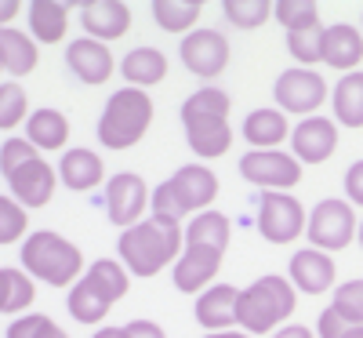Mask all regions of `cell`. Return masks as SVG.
<instances>
[{
	"mask_svg": "<svg viewBox=\"0 0 363 338\" xmlns=\"http://www.w3.org/2000/svg\"><path fill=\"white\" fill-rule=\"evenodd\" d=\"M120 262L135 276H157L164 269H174V262L186 251V233L174 222L145 219L120 233Z\"/></svg>",
	"mask_w": 363,
	"mask_h": 338,
	"instance_id": "cell-1",
	"label": "cell"
},
{
	"mask_svg": "<svg viewBox=\"0 0 363 338\" xmlns=\"http://www.w3.org/2000/svg\"><path fill=\"white\" fill-rule=\"evenodd\" d=\"M22 269L48 288H73L84 280V251L55 229H37L22 240Z\"/></svg>",
	"mask_w": 363,
	"mask_h": 338,
	"instance_id": "cell-2",
	"label": "cell"
},
{
	"mask_svg": "<svg viewBox=\"0 0 363 338\" xmlns=\"http://www.w3.org/2000/svg\"><path fill=\"white\" fill-rule=\"evenodd\" d=\"M298 310V291L287 276H258L251 288L240 291V305H236V327H244L247 334H269L280 331V324H287Z\"/></svg>",
	"mask_w": 363,
	"mask_h": 338,
	"instance_id": "cell-3",
	"label": "cell"
},
{
	"mask_svg": "<svg viewBox=\"0 0 363 338\" xmlns=\"http://www.w3.org/2000/svg\"><path fill=\"white\" fill-rule=\"evenodd\" d=\"M153 95L142 87H120L109 95L102 116H99V142L106 149L124 153L131 146H138L149 135V124H153Z\"/></svg>",
	"mask_w": 363,
	"mask_h": 338,
	"instance_id": "cell-4",
	"label": "cell"
},
{
	"mask_svg": "<svg viewBox=\"0 0 363 338\" xmlns=\"http://www.w3.org/2000/svg\"><path fill=\"white\" fill-rule=\"evenodd\" d=\"M356 233H359V222H356V207L349 200L327 197V200H320L309 211L306 236H309V244H313L316 251L335 255V251L349 248V244L356 240Z\"/></svg>",
	"mask_w": 363,
	"mask_h": 338,
	"instance_id": "cell-5",
	"label": "cell"
},
{
	"mask_svg": "<svg viewBox=\"0 0 363 338\" xmlns=\"http://www.w3.org/2000/svg\"><path fill=\"white\" fill-rule=\"evenodd\" d=\"M240 175L265 193H291L301 182V164L284 149H251L240 157Z\"/></svg>",
	"mask_w": 363,
	"mask_h": 338,
	"instance_id": "cell-6",
	"label": "cell"
},
{
	"mask_svg": "<svg viewBox=\"0 0 363 338\" xmlns=\"http://www.w3.org/2000/svg\"><path fill=\"white\" fill-rule=\"evenodd\" d=\"M272 95H277V109L284 113H294V116H316V109L327 102V80L316 73V70H284L277 77V87H272Z\"/></svg>",
	"mask_w": 363,
	"mask_h": 338,
	"instance_id": "cell-7",
	"label": "cell"
},
{
	"mask_svg": "<svg viewBox=\"0 0 363 338\" xmlns=\"http://www.w3.org/2000/svg\"><path fill=\"white\" fill-rule=\"evenodd\" d=\"M309 219L306 207H301L298 197L291 193H262L258 200V233L269 244H291L306 233Z\"/></svg>",
	"mask_w": 363,
	"mask_h": 338,
	"instance_id": "cell-8",
	"label": "cell"
},
{
	"mask_svg": "<svg viewBox=\"0 0 363 338\" xmlns=\"http://www.w3.org/2000/svg\"><path fill=\"white\" fill-rule=\"evenodd\" d=\"M106 211L109 222L120 229H131L149 219V186L135 171H116L106 182Z\"/></svg>",
	"mask_w": 363,
	"mask_h": 338,
	"instance_id": "cell-9",
	"label": "cell"
},
{
	"mask_svg": "<svg viewBox=\"0 0 363 338\" xmlns=\"http://www.w3.org/2000/svg\"><path fill=\"white\" fill-rule=\"evenodd\" d=\"M178 55H182V66H186L193 77L200 80H215L225 73L229 66V40L225 33H218V29H193L189 37H182L178 44Z\"/></svg>",
	"mask_w": 363,
	"mask_h": 338,
	"instance_id": "cell-10",
	"label": "cell"
},
{
	"mask_svg": "<svg viewBox=\"0 0 363 338\" xmlns=\"http://www.w3.org/2000/svg\"><path fill=\"white\" fill-rule=\"evenodd\" d=\"M218 269H222V251L200 248V244H186V251L174 262L171 276H174V288L182 295H203L207 288H215Z\"/></svg>",
	"mask_w": 363,
	"mask_h": 338,
	"instance_id": "cell-11",
	"label": "cell"
},
{
	"mask_svg": "<svg viewBox=\"0 0 363 338\" xmlns=\"http://www.w3.org/2000/svg\"><path fill=\"white\" fill-rule=\"evenodd\" d=\"M338 149V124L327 116H306L291 131V153L298 164H323Z\"/></svg>",
	"mask_w": 363,
	"mask_h": 338,
	"instance_id": "cell-12",
	"label": "cell"
},
{
	"mask_svg": "<svg viewBox=\"0 0 363 338\" xmlns=\"http://www.w3.org/2000/svg\"><path fill=\"white\" fill-rule=\"evenodd\" d=\"M66 66H69V73H73L77 80H84V84H91V87L106 84V80L120 70L116 58H113V51H109V44H102V40H95V37H77V40H69V48H66Z\"/></svg>",
	"mask_w": 363,
	"mask_h": 338,
	"instance_id": "cell-13",
	"label": "cell"
},
{
	"mask_svg": "<svg viewBox=\"0 0 363 338\" xmlns=\"http://www.w3.org/2000/svg\"><path fill=\"white\" fill-rule=\"evenodd\" d=\"M11 197L26 207V211H40L51 204L55 190H58V168H51L44 157H37L33 164H26L22 171H15L8 178Z\"/></svg>",
	"mask_w": 363,
	"mask_h": 338,
	"instance_id": "cell-14",
	"label": "cell"
},
{
	"mask_svg": "<svg viewBox=\"0 0 363 338\" xmlns=\"http://www.w3.org/2000/svg\"><path fill=\"white\" fill-rule=\"evenodd\" d=\"M167 182H171L178 204L186 207V214L189 211L200 214L203 207H211V204H215V197H218V175L211 171L207 164H186V168H178Z\"/></svg>",
	"mask_w": 363,
	"mask_h": 338,
	"instance_id": "cell-15",
	"label": "cell"
},
{
	"mask_svg": "<svg viewBox=\"0 0 363 338\" xmlns=\"http://www.w3.org/2000/svg\"><path fill=\"white\" fill-rule=\"evenodd\" d=\"M287 269H291L287 280H291L294 291H301V295H323V291L335 288V276H338L335 258H330L327 251H316V248L298 251Z\"/></svg>",
	"mask_w": 363,
	"mask_h": 338,
	"instance_id": "cell-16",
	"label": "cell"
},
{
	"mask_svg": "<svg viewBox=\"0 0 363 338\" xmlns=\"http://www.w3.org/2000/svg\"><path fill=\"white\" fill-rule=\"evenodd\" d=\"M80 22L87 37L109 44L131 29V8L124 0H87V4H80Z\"/></svg>",
	"mask_w": 363,
	"mask_h": 338,
	"instance_id": "cell-17",
	"label": "cell"
},
{
	"mask_svg": "<svg viewBox=\"0 0 363 338\" xmlns=\"http://www.w3.org/2000/svg\"><path fill=\"white\" fill-rule=\"evenodd\" d=\"M58 182L73 193H87L106 182V160L95 149H66L62 160H58Z\"/></svg>",
	"mask_w": 363,
	"mask_h": 338,
	"instance_id": "cell-18",
	"label": "cell"
},
{
	"mask_svg": "<svg viewBox=\"0 0 363 338\" xmlns=\"http://www.w3.org/2000/svg\"><path fill=\"white\" fill-rule=\"evenodd\" d=\"M363 62V29L349 26V22H335L323 33V66L342 70V73H356V66Z\"/></svg>",
	"mask_w": 363,
	"mask_h": 338,
	"instance_id": "cell-19",
	"label": "cell"
},
{
	"mask_svg": "<svg viewBox=\"0 0 363 338\" xmlns=\"http://www.w3.org/2000/svg\"><path fill=\"white\" fill-rule=\"evenodd\" d=\"M236 305H240V291L233 284H215L203 295H196V320H200V327H207V334L233 331L236 327Z\"/></svg>",
	"mask_w": 363,
	"mask_h": 338,
	"instance_id": "cell-20",
	"label": "cell"
},
{
	"mask_svg": "<svg viewBox=\"0 0 363 338\" xmlns=\"http://www.w3.org/2000/svg\"><path fill=\"white\" fill-rule=\"evenodd\" d=\"M29 18V37L37 44H62L69 33V4L62 0H33L26 4Z\"/></svg>",
	"mask_w": 363,
	"mask_h": 338,
	"instance_id": "cell-21",
	"label": "cell"
},
{
	"mask_svg": "<svg viewBox=\"0 0 363 338\" xmlns=\"http://www.w3.org/2000/svg\"><path fill=\"white\" fill-rule=\"evenodd\" d=\"M69 135H73V124H69V116L58 113V109H33L29 120H26V138L33 142L40 153L66 149Z\"/></svg>",
	"mask_w": 363,
	"mask_h": 338,
	"instance_id": "cell-22",
	"label": "cell"
},
{
	"mask_svg": "<svg viewBox=\"0 0 363 338\" xmlns=\"http://www.w3.org/2000/svg\"><path fill=\"white\" fill-rule=\"evenodd\" d=\"M291 120H287V113L284 109H255V113H247V120H244V138H247V146L251 149H280V142H287L291 138Z\"/></svg>",
	"mask_w": 363,
	"mask_h": 338,
	"instance_id": "cell-23",
	"label": "cell"
},
{
	"mask_svg": "<svg viewBox=\"0 0 363 338\" xmlns=\"http://www.w3.org/2000/svg\"><path fill=\"white\" fill-rule=\"evenodd\" d=\"M37 62H40V44L33 37L15 29V26L0 29V66H4V73L29 77L37 70Z\"/></svg>",
	"mask_w": 363,
	"mask_h": 338,
	"instance_id": "cell-24",
	"label": "cell"
},
{
	"mask_svg": "<svg viewBox=\"0 0 363 338\" xmlns=\"http://www.w3.org/2000/svg\"><path fill=\"white\" fill-rule=\"evenodd\" d=\"M186 142L200 160H218L233 149V128L229 120H193L186 124Z\"/></svg>",
	"mask_w": 363,
	"mask_h": 338,
	"instance_id": "cell-25",
	"label": "cell"
},
{
	"mask_svg": "<svg viewBox=\"0 0 363 338\" xmlns=\"http://www.w3.org/2000/svg\"><path fill=\"white\" fill-rule=\"evenodd\" d=\"M120 73H124L128 87H142L149 91L153 84H160L167 77V55L160 48H135L124 55V62H120Z\"/></svg>",
	"mask_w": 363,
	"mask_h": 338,
	"instance_id": "cell-26",
	"label": "cell"
},
{
	"mask_svg": "<svg viewBox=\"0 0 363 338\" xmlns=\"http://www.w3.org/2000/svg\"><path fill=\"white\" fill-rule=\"evenodd\" d=\"M153 22L164 33L174 37H189L193 29H200V15H203V0H153Z\"/></svg>",
	"mask_w": 363,
	"mask_h": 338,
	"instance_id": "cell-27",
	"label": "cell"
},
{
	"mask_svg": "<svg viewBox=\"0 0 363 338\" xmlns=\"http://www.w3.org/2000/svg\"><path fill=\"white\" fill-rule=\"evenodd\" d=\"M66 305H69V317L77 320V324H87V327H95V324H102L106 317H109V310H113V302L87 280L80 284H73L69 288V295H66Z\"/></svg>",
	"mask_w": 363,
	"mask_h": 338,
	"instance_id": "cell-28",
	"label": "cell"
},
{
	"mask_svg": "<svg viewBox=\"0 0 363 338\" xmlns=\"http://www.w3.org/2000/svg\"><path fill=\"white\" fill-rule=\"evenodd\" d=\"M330 102H335V124L363 128V70L345 73L330 91Z\"/></svg>",
	"mask_w": 363,
	"mask_h": 338,
	"instance_id": "cell-29",
	"label": "cell"
},
{
	"mask_svg": "<svg viewBox=\"0 0 363 338\" xmlns=\"http://www.w3.org/2000/svg\"><path fill=\"white\" fill-rule=\"evenodd\" d=\"M233 236V222L225 219L222 211H200L193 214V222L186 226V244H200V248H215L225 255Z\"/></svg>",
	"mask_w": 363,
	"mask_h": 338,
	"instance_id": "cell-30",
	"label": "cell"
},
{
	"mask_svg": "<svg viewBox=\"0 0 363 338\" xmlns=\"http://www.w3.org/2000/svg\"><path fill=\"white\" fill-rule=\"evenodd\" d=\"M37 298V284L26 269H0V313H26Z\"/></svg>",
	"mask_w": 363,
	"mask_h": 338,
	"instance_id": "cell-31",
	"label": "cell"
},
{
	"mask_svg": "<svg viewBox=\"0 0 363 338\" xmlns=\"http://www.w3.org/2000/svg\"><path fill=\"white\" fill-rule=\"evenodd\" d=\"M229 95L222 87H200L182 102V124H193V120H229Z\"/></svg>",
	"mask_w": 363,
	"mask_h": 338,
	"instance_id": "cell-32",
	"label": "cell"
},
{
	"mask_svg": "<svg viewBox=\"0 0 363 338\" xmlns=\"http://www.w3.org/2000/svg\"><path fill=\"white\" fill-rule=\"evenodd\" d=\"M87 280L95 284L109 302H116V298H124L128 295V288H131V269L124 266V262H116V258H99L95 266H87Z\"/></svg>",
	"mask_w": 363,
	"mask_h": 338,
	"instance_id": "cell-33",
	"label": "cell"
},
{
	"mask_svg": "<svg viewBox=\"0 0 363 338\" xmlns=\"http://www.w3.org/2000/svg\"><path fill=\"white\" fill-rule=\"evenodd\" d=\"M29 95L18 80H8L0 84V131H15V128H26L29 120Z\"/></svg>",
	"mask_w": 363,
	"mask_h": 338,
	"instance_id": "cell-34",
	"label": "cell"
},
{
	"mask_svg": "<svg viewBox=\"0 0 363 338\" xmlns=\"http://www.w3.org/2000/svg\"><path fill=\"white\" fill-rule=\"evenodd\" d=\"M272 18H277V22L287 29V33L316 29V26H320V4H316V0H277Z\"/></svg>",
	"mask_w": 363,
	"mask_h": 338,
	"instance_id": "cell-35",
	"label": "cell"
},
{
	"mask_svg": "<svg viewBox=\"0 0 363 338\" xmlns=\"http://www.w3.org/2000/svg\"><path fill=\"white\" fill-rule=\"evenodd\" d=\"M277 0H222V11L236 29H258L272 18Z\"/></svg>",
	"mask_w": 363,
	"mask_h": 338,
	"instance_id": "cell-36",
	"label": "cell"
},
{
	"mask_svg": "<svg viewBox=\"0 0 363 338\" xmlns=\"http://www.w3.org/2000/svg\"><path fill=\"white\" fill-rule=\"evenodd\" d=\"M323 33H327V26L301 29V33H287V51H291V58L301 70L323 62Z\"/></svg>",
	"mask_w": 363,
	"mask_h": 338,
	"instance_id": "cell-37",
	"label": "cell"
},
{
	"mask_svg": "<svg viewBox=\"0 0 363 338\" xmlns=\"http://www.w3.org/2000/svg\"><path fill=\"white\" fill-rule=\"evenodd\" d=\"M26 236H29V211L15 197L0 193V244H15Z\"/></svg>",
	"mask_w": 363,
	"mask_h": 338,
	"instance_id": "cell-38",
	"label": "cell"
},
{
	"mask_svg": "<svg viewBox=\"0 0 363 338\" xmlns=\"http://www.w3.org/2000/svg\"><path fill=\"white\" fill-rule=\"evenodd\" d=\"M330 310H335L349 327H363V280H345V284H338Z\"/></svg>",
	"mask_w": 363,
	"mask_h": 338,
	"instance_id": "cell-39",
	"label": "cell"
},
{
	"mask_svg": "<svg viewBox=\"0 0 363 338\" xmlns=\"http://www.w3.org/2000/svg\"><path fill=\"white\" fill-rule=\"evenodd\" d=\"M37 157H40V149L29 142L26 135H22V138L15 135V138H8L4 146H0V175L11 178L15 171H22L26 164H33Z\"/></svg>",
	"mask_w": 363,
	"mask_h": 338,
	"instance_id": "cell-40",
	"label": "cell"
},
{
	"mask_svg": "<svg viewBox=\"0 0 363 338\" xmlns=\"http://www.w3.org/2000/svg\"><path fill=\"white\" fill-rule=\"evenodd\" d=\"M149 219H160V222H174L182 226V219H186V207L178 204L171 182H160V186L153 190V211H149Z\"/></svg>",
	"mask_w": 363,
	"mask_h": 338,
	"instance_id": "cell-41",
	"label": "cell"
},
{
	"mask_svg": "<svg viewBox=\"0 0 363 338\" xmlns=\"http://www.w3.org/2000/svg\"><path fill=\"white\" fill-rule=\"evenodd\" d=\"M48 324H51V317H44V313H22L8 327V338H40L48 331Z\"/></svg>",
	"mask_w": 363,
	"mask_h": 338,
	"instance_id": "cell-42",
	"label": "cell"
},
{
	"mask_svg": "<svg viewBox=\"0 0 363 338\" xmlns=\"http://www.w3.org/2000/svg\"><path fill=\"white\" fill-rule=\"evenodd\" d=\"M345 331H349V324L327 305V310L320 313V320H316V338H345Z\"/></svg>",
	"mask_w": 363,
	"mask_h": 338,
	"instance_id": "cell-43",
	"label": "cell"
},
{
	"mask_svg": "<svg viewBox=\"0 0 363 338\" xmlns=\"http://www.w3.org/2000/svg\"><path fill=\"white\" fill-rule=\"evenodd\" d=\"M345 200L352 207H363V160H356L345 171Z\"/></svg>",
	"mask_w": 363,
	"mask_h": 338,
	"instance_id": "cell-44",
	"label": "cell"
},
{
	"mask_svg": "<svg viewBox=\"0 0 363 338\" xmlns=\"http://www.w3.org/2000/svg\"><path fill=\"white\" fill-rule=\"evenodd\" d=\"M128 334L131 338H167V331L157 320H131L128 324Z\"/></svg>",
	"mask_w": 363,
	"mask_h": 338,
	"instance_id": "cell-45",
	"label": "cell"
},
{
	"mask_svg": "<svg viewBox=\"0 0 363 338\" xmlns=\"http://www.w3.org/2000/svg\"><path fill=\"white\" fill-rule=\"evenodd\" d=\"M22 0H0V29H8L18 15H22Z\"/></svg>",
	"mask_w": 363,
	"mask_h": 338,
	"instance_id": "cell-46",
	"label": "cell"
},
{
	"mask_svg": "<svg viewBox=\"0 0 363 338\" xmlns=\"http://www.w3.org/2000/svg\"><path fill=\"white\" fill-rule=\"evenodd\" d=\"M272 338H316V334H313L309 327H301V324H284Z\"/></svg>",
	"mask_w": 363,
	"mask_h": 338,
	"instance_id": "cell-47",
	"label": "cell"
},
{
	"mask_svg": "<svg viewBox=\"0 0 363 338\" xmlns=\"http://www.w3.org/2000/svg\"><path fill=\"white\" fill-rule=\"evenodd\" d=\"M91 338H131V334H128V327H99Z\"/></svg>",
	"mask_w": 363,
	"mask_h": 338,
	"instance_id": "cell-48",
	"label": "cell"
},
{
	"mask_svg": "<svg viewBox=\"0 0 363 338\" xmlns=\"http://www.w3.org/2000/svg\"><path fill=\"white\" fill-rule=\"evenodd\" d=\"M40 338H69V334H66V331H62V327H58V324H55V320H51V324H48V331H44V334H40Z\"/></svg>",
	"mask_w": 363,
	"mask_h": 338,
	"instance_id": "cell-49",
	"label": "cell"
},
{
	"mask_svg": "<svg viewBox=\"0 0 363 338\" xmlns=\"http://www.w3.org/2000/svg\"><path fill=\"white\" fill-rule=\"evenodd\" d=\"M203 338H251L247 331H215V334H203Z\"/></svg>",
	"mask_w": 363,
	"mask_h": 338,
	"instance_id": "cell-50",
	"label": "cell"
},
{
	"mask_svg": "<svg viewBox=\"0 0 363 338\" xmlns=\"http://www.w3.org/2000/svg\"><path fill=\"white\" fill-rule=\"evenodd\" d=\"M345 338H363V327H349V331H345Z\"/></svg>",
	"mask_w": 363,
	"mask_h": 338,
	"instance_id": "cell-51",
	"label": "cell"
},
{
	"mask_svg": "<svg viewBox=\"0 0 363 338\" xmlns=\"http://www.w3.org/2000/svg\"><path fill=\"white\" fill-rule=\"evenodd\" d=\"M356 240H359V248H363V222H359V233H356Z\"/></svg>",
	"mask_w": 363,
	"mask_h": 338,
	"instance_id": "cell-52",
	"label": "cell"
},
{
	"mask_svg": "<svg viewBox=\"0 0 363 338\" xmlns=\"http://www.w3.org/2000/svg\"><path fill=\"white\" fill-rule=\"evenodd\" d=\"M0 73H4V66H0Z\"/></svg>",
	"mask_w": 363,
	"mask_h": 338,
	"instance_id": "cell-53",
	"label": "cell"
}]
</instances>
